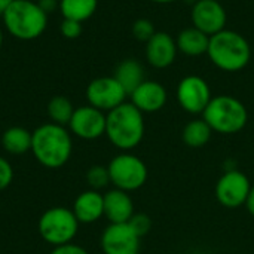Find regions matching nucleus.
<instances>
[{
	"instance_id": "1",
	"label": "nucleus",
	"mask_w": 254,
	"mask_h": 254,
	"mask_svg": "<svg viewBox=\"0 0 254 254\" xmlns=\"http://www.w3.org/2000/svg\"><path fill=\"white\" fill-rule=\"evenodd\" d=\"M106 135L122 152L135 149L144 137L143 113L132 103H122L106 115Z\"/></svg>"
},
{
	"instance_id": "2",
	"label": "nucleus",
	"mask_w": 254,
	"mask_h": 254,
	"mask_svg": "<svg viewBox=\"0 0 254 254\" xmlns=\"http://www.w3.org/2000/svg\"><path fill=\"white\" fill-rule=\"evenodd\" d=\"M71 149V137L61 125L45 124L33 132L31 152L34 158L48 168L63 167L70 159Z\"/></svg>"
},
{
	"instance_id": "3",
	"label": "nucleus",
	"mask_w": 254,
	"mask_h": 254,
	"mask_svg": "<svg viewBox=\"0 0 254 254\" xmlns=\"http://www.w3.org/2000/svg\"><path fill=\"white\" fill-rule=\"evenodd\" d=\"M207 54L211 63L223 71H240L252 58V49L247 39L232 30H222L217 34H213Z\"/></svg>"
},
{
	"instance_id": "4",
	"label": "nucleus",
	"mask_w": 254,
	"mask_h": 254,
	"mask_svg": "<svg viewBox=\"0 0 254 254\" xmlns=\"http://www.w3.org/2000/svg\"><path fill=\"white\" fill-rule=\"evenodd\" d=\"M7 31L21 40L39 37L48 24V15L31 0H13L3 13Z\"/></svg>"
},
{
	"instance_id": "5",
	"label": "nucleus",
	"mask_w": 254,
	"mask_h": 254,
	"mask_svg": "<svg viewBox=\"0 0 254 254\" xmlns=\"http://www.w3.org/2000/svg\"><path fill=\"white\" fill-rule=\"evenodd\" d=\"M202 119L219 134H237L247 125L249 112L235 97H213L202 113Z\"/></svg>"
},
{
	"instance_id": "6",
	"label": "nucleus",
	"mask_w": 254,
	"mask_h": 254,
	"mask_svg": "<svg viewBox=\"0 0 254 254\" xmlns=\"http://www.w3.org/2000/svg\"><path fill=\"white\" fill-rule=\"evenodd\" d=\"M110 183L121 190L132 192L143 188L147 182L149 171L143 159L138 156L124 152L115 156L107 165Z\"/></svg>"
},
{
	"instance_id": "7",
	"label": "nucleus",
	"mask_w": 254,
	"mask_h": 254,
	"mask_svg": "<svg viewBox=\"0 0 254 254\" xmlns=\"http://www.w3.org/2000/svg\"><path fill=\"white\" fill-rule=\"evenodd\" d=\"M79 229V222L71 210L54 207L45 211L39 220V232L42 238L58 247L71 243Z\"/></svg>"
},
{
	"instance_id": "8",
	"label": "nucleus",
	"mask_w": 254,
	"mask_h": 254,
	"mask_svg": "<svg viewBox=\"0 0 254 254\" xmlns=\"http://www.w3.org/2000/svg\"><path fill=\"white\" fill-rule=\"evenodd\" d=\"M252 183L249 177L238 170H228L216 183V198L226 208H240L246 205Z\"/></svg>"
},
{
	"instance_id": "9",
	"label": "nucleus",
	"mask_w": 254,
	"mask_h": 254,
	"mask_svg": "<svg viewBox=\"0 0 254 254\" xmlns=\"http://www.w3.org/2000/svg\"><path fill=\"white\" fill-rule=\"evenodd\" d=\"M211 98L210 86L201 76H186L177 86V101L190 115H202Z\"/></svg>"
},
{
	"instance_id": "10",
	"label": "nucleus",
	"mask_w": 254,
	"mask_h": 254,
	"mask_svg": "<svg viewBox=\"0 0 254 254\" xmlns=\"http://www.w3.org/2000/svg\"><path fill=\"white\" fill-rule=\"evenodd\" d=\"M86 98L89 106L109 113L125 103L127 92L115 77H97L88 85Z\"/></svg>"
},
{
	"instance_id": "11",
	"label": "nucleus",
	"mask_w": 254,
	"mask_h": 254,
	"mask_svg": "<svg viewBox=\"0 0 254 254\" xmlns=\"http://www.w3.org/2000/svg\"><path fill=\"white\" fill-rule=\"evenodd\" d=\"M140 237L128 223H110L101 235L104 254H138Z\"/></svg>"
},
{
	"instance_id": "12",
	"label": "nucleus",
	"mask_w": 254,
	"mask_h": 254,
	"mask_svg": "<svg viewBox=\"0 0 254 254\" xmlns=\"http://www.w3.org/2000/svg\"><path fill=\"white\" fill-rule=\"evenodd\" d=\"M190 18L195 28L211 37L225 30L228 16L219 0H198L192 7Z\"/></svg>"
},
{
	"instance_id": "13",
	"label": "nucleus",
	"mask_w": 254,
	"mask_h": 254,
	"mask_svg": "<svg viewBox=\"0 0 254 254\" xmlns=\"http://www.w3.org/2000/svg\"><path fill=\"white\" fill-rule=\"evenodd\" d=\"M68 125L76 137L82 140H97L106 134V115L92 106H83L74 109Z\"/></svg>"
},
{
	"instance_id": "14",
	"label": "nucleus",
	"mask_w": 254,
	"mask_h": 254,
	"mask_svg": "<svg viewBox=\"0 0 254 254\" xmlns=\"http://www.w3.org/2000/svg\"><path fill=\"white\" fill-rule=\"evenodd\" d=\"M177 55L176 40L165 31H156L149 42H146V57L152 67L167 68Z\"/></svg>"
},
{
	"instance_id": "15",
	"label": "nucleus",
	"mask_w": 254,
	"mask_h": 254,
	"mask_svg": "<svg viewBox=\"0 0 254 254\" xmlns=\"http://www.w3.org/2000/svg\"><path fill=\"white\" fill-rule=\"evenodd\" d=\"M129 97H131V103L141 113L159 112L167 103L165 88L155 80H144Z\"/></svg>"
},
{
	"instance_id": "16",
	"label": "nucleus",
	"mask_w": 254,
	"mask_h": 254,
	"mask_svg": "<svg viewBox=\"0 0 254 254\" xmlns=\"http://www.w3.org/2000/svg\"><path fill=\"white\" fill-rule=\"evenodd\" d=\"M104 198V216L110 223H128L134 213V202L128 192L121 189H112Z\"/></svg>"
},
{
	"instance_id": "17",
	"label": "nucleus",
	"mask_w": 254,
	"mask_h": 254,
	"mask_svg": "<svg viewBox=\"0 0 254 254\" xmlns=\"http://www.w3.org/2000/svg\"><path fill=\"white\" fill-rule=\"evenodd\" d=\"M71 211L79 223H94L104 216V198L98 190H86L76 198Z\"/></svg>"
},
{
	"instance_id": "18",
	"label": "nucleus",
	"mask_w": 254,
	"mask_h": 254,
	"mask_svg": "<svg viewBox=\"0 0 254 254\" xmlns=\"http://www.w3.org/2000/svg\"><path fill=\"white\" fill-rule=\"evenodd\" d=\"M176 43H177V51H180L182 54L188 57H199L207 54L210 36H207L205 33H202L195 27H190L179 33Z\"/></svg>"
},
{
	"instance_id": "19",
	"label": "nucleus",
	"mask_w": 254,
	"mask_h": 254,
	"mask_svg": "<svg viewBox=\"0 0 254 254\" xmlns=\"http://www.w3.org/2000/svg\"><path fill=\"white\" fill-rule=\"evenodd\" d=\"M113 77L121 83V86L125 89L127 95H131L146 80L143 65L135 60L122 61L116 67V71H115Z\"/></svg>"
},
{
	"instance_id": "20",
	"label": "nucleus",
	"mask_w": 254,
	"mask_h": 254,
	"mask_svg": "<svg viewBox=\"0 0 254 254\" xmlns=\"http://www.w3.org/2000/svg\"><path fill=\"white\" fill-rule=\"evenodd\" d=\"M33 134L22 127H10L1 135V144L12 155H22L31 150Z\"/></svg>"
},
{
	"instance_id": "21",
	"label": "nucleus",
	"mask_w": 254,
	"mask_h": 254,
	"mask_svg": "<svg viewBox=\"0 0 254 254\" xmlns=\"http://www.w3.org/2000/svg\"><path fill=\"white\" fill-rule=\"evenodd\" d=\"M211 134L213 129L204 119H193L185 125L182 131V140L188 147L199 149L210 141Z\"/></svg>"
},
{
	"instance_id": "22",
	"label": "nucleus",
	"mask_w": 254,
	"mask_h": 254,
	"mask_svg": "<svg viewBox=\"0 0 254 254\" xmlns=\"http://www.w3.org/2000/svg\"><path fill=\"white\" fill-rule=\"evenodd\" d=\"M98 0H60V9L64 18L83 22L91 18L97 9Z\"/></svg>"
},
{
	"instance_id": "23",
	"label": "nucleus",
	"mask_w": 254,
	"mask_h": 254,
	"mask_svg": "<svg viewBox=\"0 0 254 254\" xmlns=\"http://www.w3.org/2000/svg\"><path fill=\"white\" fill-rule=\"evenodd\" d=\"M73 113H74L73 104L65 97H61V95L54 97L48 104V115L52 119V124L64 127L70 124Z\"/></svg>"
},
{
	"instance_id": "24",
	"label": "nucleus",
	"mask_w": 254,
	"mask_h": 254,
	"mask_svg": "<svg viewBox=\"0 0 254 254\" xmlns=\"http://www.w3.org/2000/svg\"><path fill=\"white\" fill-rule=\"evenodd\" d=\"M86 182L91 186L92 190H100L106 188L110 183V176L107 167L103 165H94L86 173Z\"/></svg>"
},
{
	"instance_id": "25",
	"label": "nucleus",
	"mask_w": 254,
	"mask_h": 254,
	"mask_svg": "<svg viewBox=\"0 0 254 254\" xmlns=\"http://www.w3.org/2000/svg\"><path fill=\"white\" fill-rule=\"evenodd\" d=\"M155 33H156V30H155V25L150 19L140 18L132 24V34L140 42H149Z\"/></svg>"
},
{
	"instance_id": "26",
	"label": "nucleus",
	"mask_w": 254,
	"mask_h": 254,
	"mask_svg": "<svg viewBox=\"0 0 254 254\" xmlns=\"http://www.w3.org/2000/svg\"><path fill=\"white\" fill-rule=\"evenodd\" d=\"M128 225L134 229V232H135L140 238H143L144 235L149 234V231H150V228H152V220H150V217H149L147 214L135 213V214L129 219Z\"/></svg>"
},
{
	"instance_id": "27",
	"label": "nucleus",
	"mask_w": 254,
	"mask_h": 254,
	"mask_svg": "<svg viewBox=\"0 0 254 254\" xmlns=\"http://www.w3.org/2000/svg\"><path fill=\"white\" fill-rule=\"evenodd\" d=\"M82 22L64 18L61 22V33L67 39H77L82 34Z\"/></svg>"
},
{
	"instance_id": "28",
	"label": "nucleus",
	"mask_w": 254,
	"mask_h": 254,
	"mask_svg": "<svg viewBox=\"0 0 254 254\" xmlns=\"http://www.w3.org/2000/svg\"><path fill=\"white\" fill-rule=\"evenodd\" d=\"M12 179H13L12 165L4 158L0 156V190L6 189L12 183Z\"/></svg>"
},
{
	"instance_id": "29",
	"label": "nucleus",
	"mask_w": 254,
	"mask_h": 254,
	"mask_svg": "<svg viewBox=\"0 0 254 254\" xmlns=\"http://www.w3.org/2000/svg\"><path fill=\"white\" fill-rule=\"evenodd\" d=\"M51 254H88V252L79 246H74L71 243L68 244H63V246H58L52 250Z\"/></svg>"
},
{
	"instance_id": "30",
	"label": "nucleus",
	"mask_w": 254,
	"mask_h": 254,
	"mask_svg": "<svg viewBox=\"0 0 254 254\" xmlns=\"http://www.w3.org/2000/svg\"><path fill=\"white\" fill-rule=\"evenodd\" d=\"M37 4L40 6V9L48 15V13H51V12H54L57 7H58V0H39L37 1Z\"/></svg>"
},
{
	"instance_id": "31",
	"label": "nucleus",
	"mask_w": 254,
	"mask_h": 254,
	"mask_svg": "<svg viewBox=\"0 0 254 254\" xmlns=\"http://www.w3.org/2000/svg\"><path fill=\"white\" fill-rule=\"evenodd\" d=\"M246 208H247V211L252 214L254 217V185L252 186V189H250V193H249V196H247V201H246Z\"/></svg>"
},
{
	"instance_id": "32",
	"label": "nucleus",
	"mask_w": 254,
	"mask_h": 254,
	"mask_svg": "<svg viewBox=\"0 0 254 254\" xmlns=\"http://www.w3.org/2000/svg\"><path fill=\"white\" fill-rule=\"evenodd\" d=\"M13 0H0V16H3V13L6 12V9L10 6Z\"/></svg>"
},
{
	"instance_id": "33",
	"label": "nucleus",
	"mask_w": 254,
	"mask_h": 254,
	"mask_svg": "<svg viewBox=\"0 0 254 254\" xmlns=\"http://www.w3.org/2000/svg\"><path fill=\"white\" fill-rule=\"evenodd\" d=\"M150 1H155V3H162V4H165V3H173V1H177V0H150Z\"/></svg>"
},
{
	"instance_id": "34",
	"label": "nucleus",
	"mask_w": 254,
	"mask_h": 254,
	"mask_svg": "<svg viewBox=\"0 0 254 254\" xmlns=\"http://www.w3.org/2000/svg\"><path fill=\"white\" fill-rule=\"evenodd\" d=\"M1 43H3V31L0 28V48H1Z\"/></svg>"
}]
</instances>
